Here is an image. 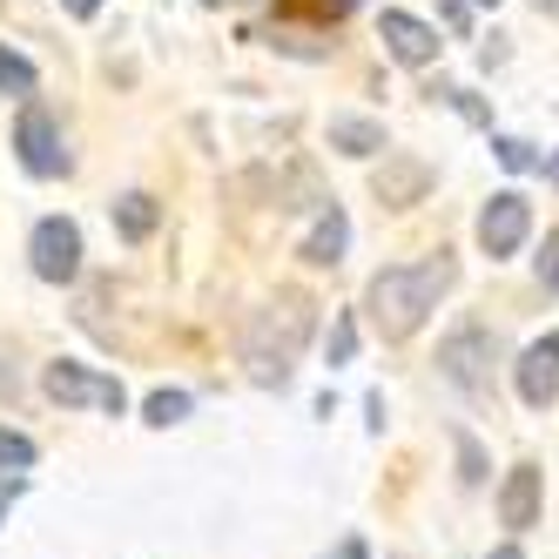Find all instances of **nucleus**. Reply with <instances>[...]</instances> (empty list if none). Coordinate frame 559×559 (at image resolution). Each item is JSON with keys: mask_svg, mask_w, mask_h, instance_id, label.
Returning a JSON list of instances; mask_svg holds the SVG:
<instances>
[{"mask_svg": "<svg viewBox=\"0 0 559 559\" xmlns=\"http://www.w3.org/2000/svg\"><path fill=\"white\" fill-rule=\"evenodd\" d=\"M452 276L459 263L438 250V257H418V263H384L371 276V290H365V310H371V331L384 344H405L425 331V317L438 310V297L452 290Z\"/></svg>", "mask_w": 559, "mask_h": 559, "instance_id": "f257e3e1", "label": "nucleus"}, {"mask_svg": "<svg viewBox=\"0 0 559 559\" xmlns=\"http://www.w3.org/2000/svg\"><path fill=\"white\" fill-rule=\"evenodd\" d=\"M310 331H317V304L304 290H276L263 310H250V324H243V365H250V378L257 384H290Z\"/></svg>", "mask_w": 559, "mask_h": 559, "instance_id": "f03ea898", "label": "nucleus"}, {"mask_svg": "<svg viewBox=\"0 0 559 559\" xmlns=\"http://www.w3.org/2000/svg\"><path fill=\"white\" fill-rule=\"evenodd\" d=\"M41 391L55 397L61 412H108V418L129 412L122 378H108V371H95V365H74V357H55V365L41 371Z\"/></svg>", "mask_w": 559, "mask_h": 559, "instance_id": "7ed1b4c3", "label": "nucleus"}, {"mask_svg": "<svg viewBox=\"0 0 559 559\" xmlns=\"http://www.w3.org/2000/svg\"><path fill=\"white\" fill-rule=\"evenodd\" d=\"M27 263H34L41 284H74V276H82V229L68 216H41L27 236Z\"/></svg>", "mask_w": 559, "mask_h": 559, "instance_id": "20e7f679", "label": "nucleus"}, {"mask_svg": "<svg viewBox=\"0 0 559 559\" xmlns=\"http://www.w3.org/2000/svg\"><path fill=\"white\" fill-rule=\"evenodd\" d=\"M438 365H445V378L459 391H492V365H499V337L486 324H465L452 331L445 344H438Z\"/></svg>", "mask_w": 559, "mask_h": 559, "instance_id": "39448f33", "label": "nucleus"}, {"mask_svg": "<svg viewBox=\"0 0 559 559\" xmlns=\"http://www.w3.org/2000/svg\"><path fill=\"white\" fill-rule=\"evenodd\" d=\"M526 236H533V203H526L519 189H499L492 203L478 210V250H486L492 263H499V257H512L519 243H526Z\"/></svg>", "mask_w": 559, "mask_h": 559, "instance_id": "423d86ee", "label": "nucleus"}, {"mask_svg": "<svg viewBox=\"0 0 559 559\" xmlns=\"http://www.w3.org/2000/svg\"><path fill=\"white\" fill-rule=\"evenodd\" d=\"M14 148H21V169H27V176H68L61 129H55V115H48L41 102H27V108H21V122H14Z\"/></svg>", "mask_w": 559, "mask_h": 559, "instance_id": "0eeeda50", "label": "nucleus"}, {"mask_svg": "<svg viewBox=\"0 0 559 559\" xmlns=\"http://www.w3.org/2000/svg\"><path fill=\"white\" fill-rule=\"evenodd\" d=\"M512 384H519V405H526V412L552 405V397H559V331H546V337H533L526 350H519Z\"/></svg>", "mask_w": 559, "mask_h": 559, "instance_id": "6e6552de", "label": "nucleus"}, {"mask_svg": "<svg viewBox=\"0 0 559 559\" xmlns=\"http://www.w3.org/2000/svg\"><path fill=\"white\" fill-rule=\"evenodd\" d=\"M539 506H546V472L539 465H512L506 486H499V519L512 533H533L539 526Z\"/></svg>", "mask_w": 559, "mask_h": 559, "instance_id": "1a4fd4ad", "label": "nucleus"}, {"mask_svg": "<svg viewBox=\"0 0 559 559\" xmlns=\"http://www.w3.org/2000/svg\"><path fill=\"white\" fill-rule=\"evenodd\" d=\"M378 41L391 48V61H405V68H425V61L438 55V34H431L418 14H405V8H384V21H378Z\"/></svg>", "mask_w": 559, "mask_h": 559, "instance_id": "9d476101", "label": "nucleus"}, {"mask_svg": "<svg viewBox=\"0 0 559 559\" xmlns=\"http://www.w3.org/2000/svg\"><path fill=\"white\" fill-rule=\"evenodd\" d=\"M344 250H350V216L337 210V203H324V210H317V223H310V236H304V263L310 270H337L344 263Z\"/></svg>", "mask_w": 559, "mask_h": 559, "instance_id": "9b49d317", "label": "nucleus"}, {"mask_svg": "<svg viewBox=\"0 0 559 559\" xmlns=\"http://www.w3.org/2000/svg\"><path fill=\"white\" fill-rule=\"evenodd\" d=\"M425 189H431V169L425 163H412V155H384V176H378L384 210H412Z\"/></svg>", "mask_w": 559, "mask_h": 559, "instance_id": "f8f14e48", "label": "nucleus"}, {"mask_svg": "<svg viewBox=\"0 0 559 559\" xmlns=\"http://www.w3.org/2000/svg\"><path fill=\"white\" fill-rule=\"evenodd\" d=\"M155 223H163V210H155V195H142V189H129L122 203H115V229H122L129 243H148Z\"/></svg>", "mask_w": 559, "mask_h": 559, "instance_id": "ddd939ff", "label": "nucleus"}, {"mask_svg": "<svg viewBox=\"0 0 559 559\" xmlns=\"http://www.w3.org/2000/svg\"><path fill=\"white\" fill-rule=\"evenodd\" d=\"M331 148H344V155H378L384 148V129L365 122V115H337V122H331Z\"/></svg>", "mask_w": 559, "mask_h": 559, "instance_id": "4468645a", "label": "nucleus"}, {"mask_svg": "<svg viewBox=\"0 0 559 559\" xmlns=\"http://www.w3.org/2000/svg\"><path fill=\"white\" fill-rule=\"evenodd\" d=\"M350 357H357V317H350V310H337V317H331V337H324V365H331V371H344Z\"/></svg>", "mask_w": 559, "mask_h": 559, "instance_id": "2eb2a0df", "label": "nucleus"}, {"mask_svg": "<svg viewBox=\"0 0 559 559\" xmlns=\"http://www.w3.org/2000/svg\"><path fill=\"white\" fill-rule=\"evenodd\" d=\"M189 405H195L189 391H148V405H142V418L169 431V425H182V418H189Z\"/></svg>", "mask_w": 559, "mask_h": 559, "instance_id": "dca6fc26", "label": "nucleus"}, {"mask_svg": "<svg viewBox=\"0 0 559 559\" xmlns=\"http://www.w3.org/2000/svg\"><path fill=\"white\" fill-rule=\"evenodd\" d=\"M34 82H41V74H34V61L14 55V48H0V95H34Z\"/></svg>", "mask_w": 559, "mask_h": 559, "instance_id": "f3484780", "label": "nucleus"}, {"mask_svg": "<svg viewBox=\"0 0 559 559\" xmlns=\"http://www.w3.org/2000/svg\"><path fill=\"white\" fill-rule=\"evenodd\" d=\"M34 459H41V445H34L27 431H14V425H0V465H8V472H27Z\"/></svg>", "mask_w": 559, "mask_h": 559, "instance_id": "a211bd4d", "label": "nucleus"}, {"mask_svg": "<svg viewBox=\"0 0 559 559\" xmlns=\"http://www.w3.org/2000/svg\"><path fill=\"white\" fill-rule=\"evenodd\" d=\"M357 0H284V14H310V21H344Z\"/></svg>", "mask_w": 559, "mask_h": 559, "instance_id": "6ab92c4d", "label": "nucleus"}, {"mask_svg": "<svg viewBox=\"0 0 559 559\" xmlns=\"http://www.w3.org/2000/svg\"><path fill=\"white\" fill-rule=\"evenodd\" d=\"M459 478L465 486H486V452H478V438L459 431Z\"/></svg>", "mask_w": 559, "mask_h": 559, "instance_id": "aec40b11", "label": "nucleus"}, {"mask_svg": "<svg viewBox=\"0 0 559 559\" xmlns=\"http://www.w3.org/2000/svg\"><path fill=\"white\" fill-rule=\"evenodd\" d=\"M492 155H499L506 169H533V163H539V155H533V142H519V135H499V142H492Z\"/></svg>", "mask_w": 559, "mask_h": 559, "instance_id": "412c9836", "label": "nucleus"}, {"mask_svg": "<svg viewBox=\"0 0 559 559\" xmlns=\"http://www.w3.org/2000/svg\"><path fill=\"white\" fill-rule=\"evenodd\" d=\"M539 290H546V297L559 290V229L546 236V250H539Z\"/></svg>", "mask_w": 559, "mask_h": 559, "instance_id": "4be33fe9", "label": "nucleus"}, {"mask_svg": "<svg viewBox=\"0 0 559 559\" xmlns=\"http://www.w3.org/2000/svg\"><path fill=\"white\" fill-rule=\"evenodd\" d=\"M438 95H445V102H452V108L465 115V122H486V102H478L472 88H438Z\"/></svg>", "mask_w": 559, "mask_h": 559, "instance_id": "5701e85b", "label": "nucleus"}, {"mask_svg": "<svg viewBox=\"0 0 559 559\" xmlns=\"http://www.w3.org/2000/svg\"><path fill=\"white\" fill-rule=\"evenodd\" d=\"M27 499V472H14V478H0V519H8L14 506Z\"/></svg>", "mask_w": 559, "mask_h": 559, "instance_id": "b1692460", "label": "nucleus"}, {"mask_svg": "<svg viewBox=\"0 0 559 559\" xmlns=\"http://www.w3.org/2000/svg\"><path fill=\"white\" fill-rule=\"evenodd\" d=\"M331 559H371V546L350 533V539H337V552H331Z\"/></svg>", "mask_w": 559, "mask_h": 559, "instance_id": "393cba45", "label": "nucleus"}, {"mask_svg": "<svg viewBox=\"0 0 559 559\" xmlns=\"http://www.w3.org/2000/svg\"><path fill=\"white\" fill-rule=\"evenodd\" d=\"M61 8H68V14H74V21H88V14H95V8H102V0H61Z\"/></svg>", "mask_w": 559, "mask_h": 559, "instance_id": "a878e982", "label": "nucleus"}, {"mask_svg": "<svg viewBox=\"0 0 559 559\" xmlns=\"http://www.w3.org/2000/svg\"><path fill=\"white\" fill-rule=\"evenodd\" d=\"M486 559H526V552H519V546H492Z\"/></svg>", "mask_w": 559, "mask_h": 559, "instance_id": "bb28decb", "label": "nucleus"}, {"mask_svg": "<svg viewBox=\"0 0 559 559\" xmlns=\"http://www.w3.org/2000/svg\"><path fill=\"white\" fill-rule=\"evenodd\" d=\"M210 8H223V0H210Z\"/></svg>", "mask_w": 559, "mask_h": 559, "instance_id": "cd10ccee", "label": "nucleus"}, {"mask_svg": "<svg viewBox=\"0 0 559 559\" xmlns=\"http://www.w3.org/2000/svg\"><path fill=\"white\" fill-rule=\"evenodd\" d=\"M486 8H499V0H486Z\"/></svg>", "mask_w": 559, "mask_h": 559, "instance_id": "c85d7f7f", "label": "nucleus"}]
</instances>
